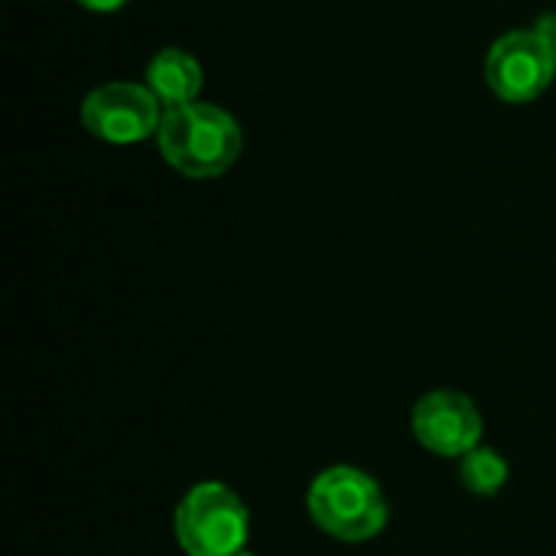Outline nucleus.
<instances>
[{
  "label": "nucleus",
  "mask_w": 556,
  "mask_h": 556,
  "mask_svg": "<svg viewBox=\"0 0 556 556\" xmlns=\"http://www.w3.org/2000/svg\"><path fill=\"white\" fill-rule=\"evenodd\" d=\"M147 88L163 104V111L192 104L202 91V65L186 49H160L147 65Z\"/></svg>",
  "instance_id": "0eeeda50"
},
{
  "label": "nucleus",
  "mask_w": 556,
  "mask_h": 556,
  "mask_svg": "<svg viewBox=\"0 0 556 556\" xmlns=\"http://www.w3.org/2000/svg\"><path fill=\"white\" fill-rule=\"evenodd\" d=\"M241 127L218 104H182L163 111L156 147L163 160L189 179H215L241 156Z\"/></svg>",
  "instance_id": "f257e3e1"
},
{
  "label": "nucleus",
  "mask_w": 556,
  "mask_h": 556,
  "mask_svg": "<svg viewBox=\"0 0 556 556\" xmlns=\"http://www.w3.org/2000/svg\"><path fill=\"white\" fill-rule=\"evenodd\" d=\"M235 556H257V554H251V551H241V554H235Z\"/></svg>",
  "instance_id": "9d476101"
},
{
  "label": "nucleus",
  "mask_w": 556,
  "mask_h": 556,
  "mask_svg": "<svg viewBox=\"0 0 556 556\" xmlns=\"http://www.w3.org/2000/svg\"><path fill=\"white\" fill-rule=\"evenodd\" d=\"M508 476H511L508 459L498 450H492V446H476L472 453H466L459 459L463 489H469L472 495H482V498L498 495L508 485Z\"/></svg>",
  "instance_id": "6e6552de"
},
{
  "label": "nucleus",
  "mask_w": 556,
  "mask_h": 556,
  "mask_svg": "<svg viewBox=\"0 0 556 556\" xmlns=\"http://www.w3.org/2000/svg\"><path fill=\"white\" fill-rule=\"evenodd\" d=\"M173 534L186 556H235L251 538V511L231 485L199 482L179 498Z\"/></svg>",
  "instance_id": "7ed1b4c3"
},
{
  "label": "nucleus",
  "mask_w": 556,
  "mask_h": 556,
  "mask_svg": "<svg viewBox=\"0 0 556 556\" xmlns=\"http://www.w3.org/2000/svg\"><path fill=\"white\" fill-rule=\"evenodd\" d=\"M556 78V46L534 26L505 33L485 55V81L508 104L541 98Z\"/></svg>",
  "instance_id": "20e7f679"
},
{
  "label": "nucleus",
  "mask_w": 556,
  "mask_h": 556,
  "mask_svg": "<svg viewBox=\"0 0 556 556\" xmlns=\"http://www.w3.org/2000/svg\"><path fill=\"white\" fill-rule=\"evenodd\" d=\"M81 124L104 143H140L156 137L163 124V104L147 85L108 81L81 101Z\"/></svg>",
  "instance_id": "39448f33"
},
{
  "label": "nucleus",
  "mask_w": 556,
  "mask_h": 556,
  "mask_svg": "<svg viewBox=\"0 0 556 556\" xmlns=\"http://www.w3.org/2000/svg\"><path fill=\"white\" fill-rule=\"evenodd\" d=\"M482 414L476 401L463 391H430L410 410L414 440L443 459H463L476 446H482Z\"/></svg>",
  "instance_id": "423d86ee"
},
{
  "label": "nucleus",
  "mask_w": 556,
  "mask_h": 556,
  "mask_svg": "<svg viewBox=\"0 0 556 556\" xmlns=\"http://www.w3.org/2000/svg\"><path fill=\"white\" fill-rule=\"evenodd\" d=\"M78 3L88 10H98V13H111V10H121L127 0H78Z\"/></svg>",
  "instance_id": "1a4fd4ad"
},
{
  "label": "nucleus",
  "mask_w": 556,
  "mask_h": 556,
  "mask_svg": "<svg viewBox=\"0 0 556 556\" xmlns=\"http://www.w3.org/2000/svg\"><path fill=\"white\" fill-rule=\"evenodd\" d=\"M313 525L342 544L375 541L391 518V505L375 476L358 466H329L306 489Z\"/></svg>",
  "instance_id": "f03ea898"
}]
</instances>
